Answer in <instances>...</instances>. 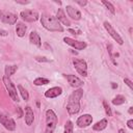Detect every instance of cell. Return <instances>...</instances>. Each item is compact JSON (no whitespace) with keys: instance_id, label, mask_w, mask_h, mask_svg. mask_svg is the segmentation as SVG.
<instances>
[{"instance_id":"cell-21","label":"cell","mask_w":133,"mask_h":133,"mask_svg":"<svg viewBox=\"0 0 133 133\" xmlns=\"http://www.w3.org/2000/svg\"><path fill=\"white\" fill-rule=\"evenodd\" d=\"M17 87H18V90H19V92H20L22 99L25 100V101H28V100H29V94H28L27 89H26L25 87H23L21 84H19Z\"/></svg>"},{"instance_id":"cell-27","label":"cell","mask_w":133,"mask_h":133,"mask_svg":"<svg viewBox=\"0 0 133 133\" xmlns=\"http://www.w3.org/2000/svg\"><path fill=\"white\" fill-rule=\"evenodd\" d=\"M35 59H36L37 61H39V62H50V61H51L50 59H48V58L45 57V56H37V57H35Z\"/></svg>"},{"instance_id":"cell-26","label":"cell","mask_w":133,"mask_h":133,"mask_svg":"<svg viewBox=\"0 0 133 133\" xmlns=\"http://www.w3.org/2000/svg\"><path fill=\"white\" fill-rule=\"evenodd\" d=\"M103 107H104V110H105V113L107 116H112V111H111V108L110 106L108 105V103L106 101H103Z\"/></svg>"},{"instance_id":"cell-17","label":"cell","mask_w":133,"mask_h":133,"mask_svg":"<svg viewBox=\"0 0 133 133\" xmlns=\"http://www.w3.org/2000/svg\"><path fill=\"white\" fill-rule=\"evenodd\" d=\"M34 121V114H33V110L31 109L30 106H26L25 107V123L27 126H31L33 124Z\"/></svg>"},{"instance_id":"cell-14","label":"cell","mask_w":133,"mask_h":133,"mask_svg":"<svg viewBox=\"0 0 133 133\" xmlns=\"http://www.w3.org/2000/svg\"><path fill=\"white\" fill-rule=\"evenodd\" d=\"M65 9H66L68 16H69L71 19H73V20H75V21H79V20L81 19L82 16H81V12H80L79 9L73 7L72 5H66Z\"/></svg>"},{"instance_id":"cell-4","label":"cell","mask_w":133,"mask_h":133,"mask_svg":"<svg viewBox=\"0 0 133 133\" xmlns=\"http://www.w3.org/2000/svg\"><path fill=\"white\" fill-rule=\"evenodd\" d=\"M3 83L5 85L6 90L8 91V95L10 97V99L14 102H19V96H18V91H17V87L15 86V84L12 83V81L10 80L9 77L3 76Z\"/></svg>"},{"instance_id":"cell-13","label":"cell","mask_w":133,"mask_h":133,"mask_svg":"<svg viewBox=\"0 0 133 133\" xmlns=\"http://www.w3.org/2000/svg\"><path fill=\"white\" fill-rule=\"evenodd\" d=\"M61 94H62V88L60 86H54L45 91V97L48 99H54L60 96Z\"/></svg>"},{"instance_id":"cell-36","label":"cell","mask_w":133,"mask_h":133,"mask_svg":"<svg viewBox=\"0 0 133 133\" xmlns=\"http://www.w3.org/2000/svg\"><path fill=\"white\" fill-rule=\"evenodd\" d=\"M118 133H126V132H125L124 129H119V130H118Z\"/></svg>"},{"instance_id":"cell-8","label":"cell","mask_w":133,"mask_h":133,"mask_svg":"<svg viewBox=\"0 0 133 133\" xmlns=\"http://www.w3.org/2000/svg\"><path fill=\"white\" fill-rule=\"evenodd\" d=\"M0 123L3 125V127L8 131H15L16 130V122L14 118H11L9 115H6L2 112H0Z\"/></svg>"},{"instance_id":"cell-12","label":"cell","mask_w":133,"mask_h":133,"mask_svg":"<svg viewBox=\"0 0 133 133\" xmlns=\"http://www.w3.org/2000/svg\"><path fill=\"white\" fill-rule=\"evenodd\" d=\"M64 77H65V79L68 80V82L70 83V85H71L72 87H74V88H80V87L83 85V81H82L79 77H77V76H75V75L68 74V75H64Z\"/></svg>"},{"instance_id":"cell-29","label":"cell","mask_w":133,"mask_h":133,"mask_svg":"<svg viewBox=\"0 0 133 133\" xmlns=\"http://www.w3.org/2000/svg\"><path fill=\"white\" fill-rule=\"evenodd\" d=\"M76 3H77L78 5H80L81 7H84V6L87 4V1H86V0H84V1H78V0H77Z\"/></svg>"},{"instance_id":"cell-6","label":"cell","mask_w":133,"mask_h":133,"mask_svg":"<svg viewBox=\"0 0 133 133\" xmlns=\"http://www.w3.org/2000/svg\"><path fill=\"white\" fill-rule=\"evenodd\" d=\"M73 65L75 68V70L78 72L79 75H81L82 77L87 76V63L84 59L74 58L73 59Z\"/></svg>"},{"instance_id":"cell-16","label":"cell","mask_w":133,"mask_h":133,"mask_svg":"<svg viewBox=\"0 0 133 133\" xmlns=\"http://www.w3.org/2000/svg\"><path fill=\"white\" fill-rule=\"evenodd\" d=\"M56 19L59 21V23H62V25H65V26H71V22L70 20L66 18L64 11L62 8H58L57 12H56Z\"/></svg>"},{"instance_id":"cell-5","label":"cell","mask_w":133,"mask_h":133,"mask_svg":"<svg viewBox=\"0 0 133 133\" xmlns=\"http://www.w3.org/2000/svg\"><path fill=\"white\" fill-rule=\"evenodd\" d=\"M20 17L23 21L32 23V22H36L39 19V14L33 9H25L20 12Z\"/></svg>"},{"instance_id":"cell-7","label":"cell","mask_w":133,"mask_h":133,"mask_svg":"<svg viewBox=\"0 0 133 133\" xmlns=\"http://www.w3.org/2000/svg\"><path fill=\"white\" fill-rule=\"evenodd\" d=\"M103 25H104V28L106 29V31L108 32V34L118 44V45H123L124 44V39H123V37L117 33V31L112 27V25L109 23V22H107V21H105L104 23H103Z\"/></svg>"},{"instance_id":"cell-15","label":"cell","mask_w":133,"mask_h":133,"mask_svg":"<svg viewBox=\"0 0 133 133\" xmlns=\"http://www.w3.org/2000/svg\"><path fill=\"white\" fill-rule=\"evenodd\" d=\"M29 42L32 45L36 46L37 48H41L42 47V38H41L39 34L36 31H31L29 33Z\"/></svg>"},{"instance_id":"cell-24","label":"cell","mask_w":133,"mask_h":133,"mask_svg":"<svg viewBox=\"0 0 133 133\" xmlns=\"http://www.w3.org/2000/svg\"><path fill=\"white\" fill-rule=\"evenodd\" d=\"M63 133H74V124L72 121H66L64 125Z\"/></svg>"},{"instance_id":"cell-19","label":"cell","mask_w":133,"mask_h":133,"mask_svg":"<svg viewBox=\"0 0 133 133\" xmlns=\"http://www.w3.org/2000/svg\"><path fill=\"white\" fill-rule=\"evenodd\" d=\"M26 30H27V26L22 23V22H18L16 25V33L19 37H23L26 34Z\"/></svg>"},{"instance_id":"cell-28","label":"cell","mask_w":133,"mask_h":133,"mask_svg":"<svg viewBox=\"0 0 133 133\" xmlns=\"http://www.w3.org/2000/svg\"><path fill=\"white\" fill-rule=\"evenodd\" d=\"M124 82H125V83H126V84L129 86V88H130L131 90L133 89V84H132V81H131L130 79H128V78H125V79H124Z\"/></svg>"},{"instance_id":"cell-18","label":"cell","mask_w":133,"mask_h":133,"mask_svg":"<svg viewBox=\"0 0 133 133\" xmlns=\"http://www.w3.org/2000/svg\"><path fill=\"white\" fill-rule=\"evenodd\" d=\"M107 125H108V121L106 118H102L99 122H97L95 125H92V130L94 131H98V132L103 131L104 129H106Z\"/></svg>"},{"instance_id":"cell-22","label":"cell","mask_w":133,"mask_h":133,"mask_svg":"<svg viewBox=\"0 0 133 133\" xmlns=\"http://www.w3.org/2000/svg\"><path fill=\"white\" fill-rule=\"evenodd\" d=\"M125 102H126V98H125L123 95H116V96L113 98V100H112V104L115 105V106L123 105Z\"/></svg>"},{"instance_id":"cell-33","label":"cell","mask_w":133,"mask_h":133,"mask_svg":"<svg viewBox=\"0 0 133 133\" xmlns=\"http://www.w3.org/2000/svg\"><path fill=\"white\" fill-rule=\"evenodd\" d=\"M127 126L129 129H133V119H129L127 122Z\"/></svg>"},{"instance_id":"cell-23","label":"cell","mask_w":133,"mask_h":133,"mask_svg":"<svg viewBox=\"0 0 133 133\" xmlns=\"http://www.w3.org/2000/svg\"><path fill=\"white\" fill-rule=\"evenodd\" d=\"M50 83V80L47 79V78H44V77H38L36 79L33 80V84L36 85V86H42V85H46Z\"/></svg>"},{"instance_id":"cell-35","label":"cell","mask_w":133,"mask_h":133,"mask_svg":"<svg viewBox=\"0 0 133 133\" xmlns=\"http://www.w3.org/2000/svg\"><path fill=\"white\" fill-rule=\"evenodd\" d=\"M111 86H112V88H116L117 87V84H115L114 82H111Z\"/></svg>"},{"instance_id":"cell-32","label":"cell","mask_w":133,"mask_h":133,"mask_svg":"<svg viewBox=\"0 0 133 133\" xmlns=\"http://www.w3.org/2000/svg\"><path fill=\"white\" fill-rule=\"evenodd\" d=\"M7 34H8V32H7L6 30H4V29L0 28V36H6Z\"/></svg>"},{"instance_id":"cell-31","label":"cell","mask_w":133,"mask_h":133,"mask_svg":"<svg viewBox=\"0 0 133 133\" xmlns=\"http://www.w3.org/2000/svg\"><path fill=\"white\" fill-rule=\"evenodd\" d=\"M17 110H18V117H22L23 116V110L21 107H17Z\"/></svg>"},{"instance_id":"cell-10","label":"cell","mask_w":133,"mask_h":133,"mask_svg":"<svg viewBox=\"0 0 133 133\" xmlns=\"http://www.w3.org/2000/svg\"><path fill=\"white\" fill-rule=\"evenodd\" d=\"M63 42L71 46L72 48H74L75 50H84L86 47H87V44L85 42H82V41H77V39H74V38H71V37H63Z\"/></svg>"},{"instance_id":"cell-34","label":"cell","mask_w":133,"mask_h":133,"mask_svg":"<svg viewBox=\"0 0 133 133\" xmlns=\"http://www.w3.org/2000/svg\"><path fill=\"white\" fill-rule=\"evenodd\" d=\"M128 112H129V114H132V113H133V107H129Z\"/></svg>"},{"instance_id":"cell-20","label":"cell","mask_w":133,"mask_h":133,"mask_svg":"<svg viewBox=\"0 0 133 133\" xmlns=\"http://www.w3.org/2000/svg\"><path fill=\"white\" fill-rule=\"evenodd\" d=\"M17 70H18V66L15 65V64H14V65H6L5 69H4V73H5L4 76L10 77L11 75H14V74L17 72Z\"/></svg>"},{"instance_id":"cell-3","label":"cell","mask_w":133,"mask_h":133,"mask_svg":"<svg viewBox=\"0 0 133 133\" xmlns=\"http://www.w3.org/2000/svg\"><path fill=\"white\" fill-rule=\"evenodd\" d=\"M45 116H46L45 133H54L57 126V122H58V117L56 113L52 109H47L45 112Z\"/></svg>"},{"instance_id":"cell-9","label":"cell","mask_w":133,"mask_h":133,"mask_svg":"<svg viewBox=\"0 0 133 133\" xmlns=\"http://www.w3.org/2000/svg\"><path fill=\"white\" fill-rule=\"evenodd\" d=\"M0 20L8 25H14L17 23L18 20V16L16 14H12L10 11H6V10H2L0 9Z\"/></svg>"},{"instance_id":"cell-11","label":"cell","mask_w":133,"mask_h":133,"mask_svg":"<svg viewBox=\"0 0 133 133\" xmlns=\"http://www.w3.org/2000/svg\"><path fill=\"white\" fill-rule=\"evenodd\" d=\"M91 123H92V116L90 114H88V113L80 115L76 121V125L79 128H86V127L90 126Z\"/></svg>"},{"instance_id":"cell-25","label":"cell","mask_w":133,"mask_h":133,"mask_svg":"<svg viewBox=\"0 0 133 133\" xmlns=\"http://www.w3.org/2000/svg\"><path fill=\"white\" fill-rule=\"evenodd\" d=\"M102 4H103V5L106 7V9H108L112 15L115 14V8H114V6L112 5L111 2H109V1H102Z\"/></svg>"},{"instance_id":"cell-1","label":"cell","mask_w":133,"mask_h":133,"mask_svg":"<svg viewBox=\"0 0 133 133\" xmlns=\"http://www.w3.org/2000/svg\"><path fill=\"white\" fill-rule=\"evenodd\" d=\"M82 97H83L82 88H77L71 94L66 104V111L70 115L77 114L80 111V100Z\"/></svg>"},{"instance_id":"cell-30","label":"cell","mask_w":133,"mask_h":133,"mask_svg":"<svg viewBox=\"0 0 133 133\" xmlns=\"http://www.w3.org/2000/svg\"><path fill=\"white\" fill-rule=\"evenodd\" d=\"M68 31H69V32H71L72 34H80V33H81V31H79V30L77 31V30H75V29H71V28H70V29H68Z\"/></svg>"},{"instance_id":"cell-2","label":"cell","mask_w":133,"mask_h":133,"mask_svg":"<svg viewBox=\"0 0 133 133\" xmlns=\"http://www.w3.org/2000/svg\"><path fill=\"white\" fill-rule=\"evenodd\" d=\"M39 20H41V24L43 25V27L47 29L48 31H51V32H62L63 31L62 25L59 23L56 17L52 15L43 14L42 16H39Z\"/></svg>"}]
</instances>
